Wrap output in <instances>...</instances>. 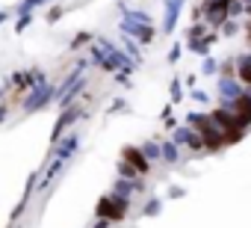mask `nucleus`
I'll return each mask as SVG.
<instances>
[{
    "instance_id": "nucleus-1",
    "label": "nucleus",
    "mask_w": 251,
    "mask_h": 228,
    "mask_svg": "<svg viewBox=\"0 0 251 228\" xmlns=\"http://www.w3.org/2000/svg\"><path fill=\"white\" fill-rule=\"evenodd\" d=\"M186 125H189V128H195V131L204 137V142H207V151H210V154H216V151H222V148H227V145H230L227 134L213 122L210 110H207V113H204V110H192L189 116H186Z\"/></svg>"
},
{
    "instance_id": "nucleus-2",
    "label": "nucleus",
    "mask_w": 251,
    "mask_h": 228,
    "mask_svg": "<svg viewBox=\"0 0 251 228\" xmlns=\"http://www.w3.org/2000/svg\"><path fill=\"white\" fill-rule=\"evenodd\" d=\"M127 210H130V199L127 196H118V193H106L98 201V207H95V213L100 219H109V222H121L124 216H127Z\"/></svg>"
},
{
    "instance_id": "nucleus-3",
    "label": "nucleus",
    "mask_w": 251,
    "mask_h": 228,
    "mask_svg": "<svg viewBox=\"0 0 251 228\" xmlns=\"http://www.w3.org/2000/svg\"><path fill=\"white\" fill-rule=\"evenodd\" d=\"M121 33H124V36H130V39H136L139 45H151V42L157 39V30H154V24H151V21H139V18H136V15H130L127 9H124Z\"/></svg>"
},
{
    "instance_id": "nucleus-4",
    "label": "nucleus",
    "mask_w": 251,
    "mask_h": 228,
    "mask_svg": "<svg viewBox=\"0 0 251 228\" xmlns=\"http://www.w3.org/2000/svg\"><path fill=\"white\" fill-rule=\"evenodd\" d=\"M204 3V21L219 30L227 18H230V0H201Z\"/></svg>"
},
{
    "instance_id": "nucleus-5",
    "label": "nucleus",
    "mask_w": 251,
    "mask_h": 228,
    "mask_svg": "<svg viewBox=\"0 0 251 228\" xmlns=\"http://www.w3.org/2000/svg\"><path fill=\"white\" fill-rule=\"evenodd\" d=\"M248 86L236 74H216V98H239Z\"/></svg>"
},
{
    "instance_id": "nucleus-6",
    "label": "nucleus",
    "mask_w": 251,
    "mask_h": 228,
    "mask_svg": "<svg viewBox=\"0 0 251 228\" xmlns=\"http://www.w3.org/2000/svg\"><path fill=\"white\" fill-rule=\"evenodd\" d=\"M183 3L186 0H163V33L172 36L177 21H180V12H183Z\"/></svg>"
},
{
    "instance_id": "nucleus-7",
    "label": "nucleus",
    "mask_w": 251,
    "mask_h": 228,
    "mask_svg": "<svg viewBox=\"0 0 251 228\" xmlns=\"http://www.w3.org/2000/svg\"><path fill=\"white\" fill-rule=\"evenodd\" d=\"M121 160H127V163H130V166L142 175V178L151 172V160L145 157L142 145H139V148H136V145H124V148H121Z\"/></svg>"
},
{
    "instance_id": "nucleus-8",
    "label": "nucleus",
    "mask_w": 251,
    "mask_h": 228,
    "mask_svg": "<svg viewBox=\"0 0 251 228\" xmlns=\"http://www.w3.org/2000/svg\"><path fill=\"white\" fill-rule=\"evenodd\" d=\"M219 39H222V36H219V30H210V33H207L204 39H195V42H186V51L204 59V57H210V51H213V45H216Z\"/></svg>"
},
{
    "instance_id": "nucleus-9",
    "label": "nucleus",
    "mask_w": 251,
    "mask_h": 228,
    "mask_svg": "<svg viewBox=\"0 0 251 228\" xmlns=\"http://www.w3.org/2000/svg\"><path fill=\"white\" fill-rule=\"evenodd\" d=\"M233 65H236V77L251 89V48L248 51H236L233 54Z\"/></svg>"
},
{
    "instance_id": "nucleus-10",
    "label": "nucleus",
    "mask_w": 251,
    "mask_h": 228,
    "mask_svg": "<svg viewBox=\"0 0 251 228\" xmlns=\"http://www.w3.org/2000/svg\"><path fill=\"white\" fill-rule=\"evenodd\" d=\"M48 98H53V86H48V83H39V86L33 89V95L24 101V107H27V110L45 107V104H48Z\"/></svg>"
},
{
    "instance_id": "nucleus-11",
    "label": "nucleus",
    "mask_w": 251,
    "mask_h": 228,
    "mask_svg": "<svg viewBox=\"0 0 251 228\" xmlns=\"http://www.w3.org/2000/svg\"><path fill=\"white\" fill-rule=\"evenodd\" d=\"M77 145H80V137H77V134H71V137H65L62 142H56V151H53V157H59V160H68V157L77 151Z\"/></svg>"
},
{
    "instance_id": "nucleus-12",
    "label": "nucleus",
    "mask_w": 251,
    "mask_h": 228,
    "mask_svg": "<svg viewBox=\"0 0 251 228\" xmlns=\"http://www.w3.org/2000/svg\"><path fill=\"white\" fill-rule=\"evenodd\" d=\"M160 145H163V163H169V166L180 163V145H177L172 137H169V140H163Z\"/></svg>"
},
{
    "instance_id": "nucleus-13",
    "label": "nucleus",
    "mask_w": 251,
    "mask_h": 228,
    "mask_svg": "<svg viewBox=\"0 0 251 228\" xmlns=\"http://www.w3.org/2000/svg\"><path fill=\"white\" fill-rule=\"evenodd\" d=\"M80 119V107H68L62 116H59V122H56V131H53V140H59V134L71 125V122H77Z\"/></svg>"
},
{
    "instance_id": "nucleus-14",
    "label": "nucleus",
    "mask_w": 251,
    "mask_h": 228,
    "mask_svg": "<svg viewBox=\"0 0 251 228\" xmlns=\"http://www.w3.org/2000/svg\"><path fill=\"white\" fill-rule=\"evenodd\" d=\"M239 33H242V21H239V18H227V21L219 27V36H222V39H236Z\"/></svg>"
},
{
    "instance_id": "nucleus-15",
    "label": "nucleus",
    "mask_w": 251,
    "mask_h": 228,
    "mask_svg": "<svg viewBox=\"0 0 251 228\" xmlns=\"http://www.w3.org/2000/svg\"><path fill=\"white\" fill-rule=\"evenodd\" d=\"M213 27L207 24V21H192L189 24V30H186V42H195V39H204L207 33H210Z\"/></svg>"
},
{
    "instance_id": "nucleus-16",
    "label": "nucleus",
    "mask_w": 251,
    "mask_h": 228,
    "mask_svg": "<svg viewBox=\"0 0 251 228\" xmlns=\"http://www.w3.org/2000/svg\"><path fill=\"white\" fill-rule=\"evenodd\" d=\"M142 151H145V157H148L151 163H160V160H163V145H160L157 140H148V142L142 145Z\"/></svg>"
},
{
    "instance_id": "nucleus-17",
    "label": "nucleus",
    "mask_w": 251,
    "mask_h": 228,
    "mask_svg": "<svg viewBox=\"0 0 251 228\" xmlns=\"http://www.w3.org/2000/svg\"><path fill=\"white\" fill-rule=\"evenodd\" d=\"M219 71H222V62H219L213 54L201 59V74H204V77H213V74H219Z\"/></svg>"
},
{
    "instance_id": "nucleus-18",
    "label": "nucleus",
    "mask_w": 251,
    "mask_h": 228,
    "mask_svg": "<svg viewBox=\"0 0 251 228\" xmlns=\"http://www.w3.org/2000/svg\"><path fill=\"white\" fill-rule=\"evenodd\" d=\"M189 98H192V104H198V107H210L213 104V95L210 92H204V89H189Z\"/></svg>"
},
{
    "instance_id": "nucleus-19",
    "label": "nucleus",
    "mask_w": 251,
    "mask_h": 228,
    "mask_svg": "<svg viewBox=\"0 0 251 228\" xmlns=\"http://www.w3.org/2000/svg\"><path fill=\"white\" fill-rule=\"evenodd\" d=\"M124 51L130 54V59H133V62H142V54H139V42H136V39L124 36Z\"/></svg>"
},
{
    "instance_id": "nucleus-20",
    "label": "nucleus",
    "mask_w": 251,
    "mask_h": 228,
    "mask_svg": "<svg viewBox=\"0 0 251 228\" xmlns=\"http://www.w3.org/2000/svg\"><path fill=\"white\" fill-rule=\"evenodd\" d=\"M163 210V201L157 199V196H151L148 201H145V207H142V216H157Z\"/></svg>"
},
{
    "instance_id": "nucleus-21",
    "label": "nucleus",
    "mask_w": 251,
    "mask_h": 228,
    "mask_svg": "<svg viewBox=\"0 0 251 228\" xmlns=\"http://www.w3.org/2000/svg\"><path fill=\"white\" fill-rule=\"evenodd\" d=\"M118 178H142V175H139L127 160H118Z\"/></svg>"
},
{
    "instance_id": "nucleus-22",
    "label": "nucleus",
    "mask_w": 251,
    "mask_h": 228,
    "mask_svg": "<svg viewBox=\"0 0 251 228\" xmlns=\"http://www.w3.org/2000/svg\"><path fill=\"white\" fill-rule=\"evenodd\" d=\"M230 18H245V3H242V0H230Z\"/></svg>"
},
{
    "instance_id": "nucleus-23",
    "label": "nucleus",
    "mask_w": 251,
    "mask_h": 228,
    "mask_svg": "<svg viewBox=\"0 0 251 228\" xmlns=\"http://www.w3.org/2000/svg\"><path fill=\"white\" fill-rule=\"evenodd\" d=\"M183 101V86H180V80L175 77L172 80V104H180Z\"/></svg>"
},
{
    "instance_id": "nucleus-24",
    "label": "nucleus",
    "mask_w": 251,
    "mask_h": 228,
    "mask_svg": "<svg viewBox=\"0 0 251 228\" xmlns=\"http://www.w3.org/2000/svg\"><path fill=\"white\" fill-rule=\"evenodd\" d=\"M183 57V45L177 42V45H172V51H169V62H177Z\"/></svg>"
},
{
    "instance_id": "nucleus-25",
    "label": "nucleus",
    "mask_w": 251,
    "mask_h": 228,
    "mask_svg": "<svg viewBox=\"0 0 251 228\" xmlns=\"http://www.w3.org/2000/svg\"><path fill=\"white\" fill-rule=\"evenodd\" d=\"M183 196V187H169V199H180Z\"/></svg>"
},
{
    "instance_id": "nucleus-26",
    "label": "nucleus",
    "mask_w": 251,
    "mask_h": 228,
    "mask_svg": "<svg viewBox=\"0 0 251 228\" xmlns=\"http://www.w3.org/2000/svg\"><path fill=\"white\" fill-rule=\"evenodd\" d=\"M195 83H198V77L195 74H186V89H195Z\"/></svg>"
},
{
    "instance_id": "nucleus-27",
    "label": "nucleus",
    "mask_w": 251,
    "mask_h": 228,
    "mask_svg": "<svg viewBox=\"0 0 251 228\" xmlns=\"http://www.w3.org/2000/svg\"><path fill=\"white\" fill-rule=\"evenodd\" d=\"M109 225H112V222H109V219H100V216H98V222H95V228H109Z\"/></svg>"
},
{
    "instance_id": "nucleus-28",
    "label": "nucleus",
    "mask_w": 251,
    "mask_h": 228,
    "mask_svg": "<svg viewBox=\"0 0 251 228\" xmlns=\"http://www.w3.org/2000/svg\"><path fill=\"white\" fill-rule=\"evenodd\" d=\"M245 3V18H251V0H242Z\"/></svg>"
},
{
    "instance_id": "nucleus-29",
    "label": "nucleus",
    "mask_w": 251,
    "mask_h": 228,
    "mask_svg": "<svg viewBox=\"0 0 251 228\" xmlns=\"http://www.w3.org/2000/svg\"><path fill=\"white\" fill-rule=\"evenodd\" d=\"M6 119V107H0V122H3Z\"/></svg>"
}]
</instances>
